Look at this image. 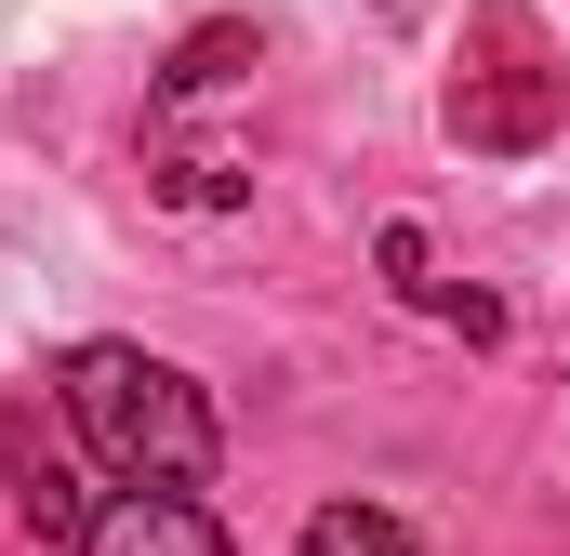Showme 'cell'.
<instances>
[{
    "mask_svg": "<svg viewBox=\"0 0 570 556\" xmlns=\"http://www.w3.org/2000/svg\"><path fill=\"white\" fill-rule=\"evenodd\" d=\"M67 424H80V450L120 477V490H213V464H226V437H213V398L173 371V358H146V345H80L67 358Z\"/></svg>",
    "mask_w": 570,
    "mask_h": 556,
    "instance_id": "obj_1",
    "label": "cell"
},
{
    "mask_svg": "<svg viewBox=\"0 0 570 556\" xmlns=\"http://www.w3.org/2000/svg\"><path fill=\"white\" fill-rule=\"evenodd\" d=\"M491 27H504V67H464V80H451V146H478V159H531V146L570 120V80L544 67L531 13H491Z\"/></svg>",
    "mask_w": 570,
    "mask_h": 556,
    "instance_id": "obj_2",
    "label": "cell"
},
{
    "mask_svg": "<svg viewBox=\"0 0 570 556\" xmlns=\"http://www.w3.org/2000/svg\"><path fill=\"white\" fill-rule=\"evenodd\" d=\"M80 556H239V544H226L213 504H186V490H120V504H94Z\"/></svg>",
    "mask_w": 570,
    "mask_h": 556,
    "instance_id": "obj_3",
    "label": "cell"
},
{
    "mask_svg": "<svg viewBox=\"0 0 570 556\" xmlns=\"http://www.w3.org/2000/svg\"><path fill=\"white\" fill-rule=\"evenodd\" d=\"M0 477H13V517H27L40 544H80V530H94V504H80L67 450H53V437H40L27 411H0Z\"/></svg>",
    "mask_w": 570,
    "mask_h": 556,
    "instance_id": "obj_4",
    "label": "cell"
},
{
    "mask_svg": "<svg viewBox=\"0 0 570 556\" xmlns=\"http://www.w3.org/2000/svg\"><path fill=\"white\" fill-rule=\"evenodd\" d=\"M239 67H266V27L213 13V27H186V40H173V67H159V107H199V93H226Z\"/></svg>",
    "mask_w": 570,
    "mask_h": 556,
    "instance_id": "obj_5",
    "label": "cell"
},
{
    "mask_svg": "<svg viewBox=\"0 0 570 556\" xmlns=\"http://www.w3.org/2000/svg\"><path fill=\"white\" fill-rule=\"evenodd\" d=\"M292 556H425V544H412V530H399L385 504H318V517H305V544H292Z\"/></svg>",
    "mask_w": 570,
    "mask_h": 556,
    "instance_id": "obj_6",
    "label": "cell"
},
{
    "mask_svg": "<svg viewBox=\"0 0 570 556\" xmlns=\"http://www.w3.org/2000/svg\"><path fill=\"white\" fill-rule=\"evenodd\" d=\"M159 199H186V212H226V199H253V172H239V159H159Z\"/></svg>",
    "mask_w": 570,
    "mask_h": 556,
    "instance_id": "obj_7",
    "label": "cell"
},
{
    "mask_svg": "<svg viewBox=\"0 0 570 556\" xmlns=\"http://www.w3.org/2000/svg\"><path fill=\"white\" fill-rule=\"evenodd\" d=\"M372 13H385V27H425V13H438V0H372Z\"/></svg>",
    "mask_w": 570,
    "mask_h": 556,
    "instance_id": "obj_8",
    "label": "cell"
}]
</instances>
